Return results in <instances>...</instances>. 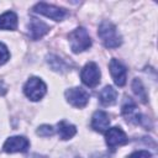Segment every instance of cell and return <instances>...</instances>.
I'll return each instance as SVG.
<instances>
[{
	"instance_id": "cell-14",
	"label": "cell",
	"mask_w": 158,
	"mask_h": 158,
	"mask_svg": "<svg viewBox=\"0 0 158 158\" xmlns=\"http://www.w3.org/2000/svg\"><path fill=\"white\" fill-rule=\"evenodd\" d=\"M117 99V91L111 85H106L99 94V100L104 106L114 105Z\"/></svg>"
},
{
	"instance_id": "cell-10",
	"label": "cell",
	"mask_w": 158,
	"mask_h": 158,
	"mask_svg": "<svg viewBox=\"0 0 158 158\" xmlns=\"http://www.w3.org/2000/svg\"><path fill=\"white\" fill-rule=\"evenodd\" d=\"M109 68H110V73H111V77L114 79L115 84L118 85V86H123L126 84V79H127V69H126V67L118 59L112 58L110 60Z\"/></svg>"
},
{
	"instance_id": "cell-19",
	"label": "cell",
	"mask_w": 158,
	"mask_h": 158,
	"mask_svg": "<svg viewBox=\"0 0 158 158\" xmlns=\"http://www.w3.org/2000/svg\"><path fill=\"white\" fill-rule=\"evenodd\" d=\"M9 59H10V52L7 47L2 42H0V65L5 64Z\"/></svg>"
},
{
	"instance_id": "cell-15",
	"label": "cell",
	"mask_w": 158,
	"mask_h": 158,
	"mask_svg": "<svg viewBox=\"0 0 158 158\" xmlns=\"http://www.w3.org/2000/svg\"><path fill=\"white\" fill-rule=\"evenodd\" d=\"M57 131H58V135H59V138L63 139V141H67V139H70L75 133H77V128L74 125L67 122V121H60L58 122L57 125Z\"/></svg>"
},
{
	"instance_id": "cell-8",
	"label": "cell",
	"mask_w": 158,
	"mask_h": 158,
	"mask_svg": "<svg viewBox=\"0 0 158 158\" xmlns=\"http://www.w3.org/2000/svg\"><path fill=\"white\" fill-rule=\"evenodd\" d=\"M30 147V142L26 137L23 136H12V137H9L4 146H2V149L6 152V153H16V152H20V153H23L28 149Z\"/></svg>"
},
{
	"instance_id": "cell-16",
	"label": "cell",
	"mask_w": 158,
	"mask_h": 158,
	"mask_svg": "<svg viewBox=\"0 0 158 158\" xmlns=\"http://www.w3.org/2000/svg\"><path fill=\"white\" fill-rule=\"evenodd\" d=\"M47 63L49 64V67L54 70V72H59V73H64L69 69V65L58 56L54 54H49L47 56Z\"/></svg>"
},
{
	"instance_id": "cell-6",
	"label": "cell",
	"mask_w": 158,
	"mask_h": 158,
	"mask_svg": "<svg viewBox=\"0 0 158 158\" xmlns=\"http://www.w3.org/2000/svg\"><path fill=\"white\" fill-rule=\"evenodd\" d=\"M33 11L37 12V14H41V15H44L54 21H62L67 12L62 7H57L54 5H49V4H46V2H38L33 6Z\"/></svg>"
},
{
	"instance_id": "cell-3",
	"label": "cell",
	"mask_w": 158,
	"mask_h": 158,
	"mask_svg": "<svg viewBox=\"0 0 158 158\" xmlns=\"http://www.w3.org/2000/svg\"><path fill=\"white\" fill-rule=\"evenodd\" d=\"M46 91H47L46 84L40 78H37V77L30 78L26 81V84L23 85V93H25V95L30 100H32V101L41 100L44 96Z\"/></svg>"
},
{
	"instance_id": "cell-4",
	"label": "cell",
	"mask_w": 158,
	"mask_h": 158,
	"mask_svg": "<svg viewBox=\"0 0 158 158\" xmlns=\"http://www.w3.org/2000/svg\"><path fill=\"white\" fill-rule=\"evenodd\" d=\"M100 77H101L100 69H99L98 64L94 62L86 63L84 65V68L81 69V73H80L81 81L86 86H90V88H94L100 83Z\"/></svg>"
},
{
	"instance_id": "cell-18",
	"label": "cell",
	"mask_w": 158,
	"mask_h": 158,
	"mask_svg": "<svg viewBox=\"0 0 158 158\" xmlns=\"http://www.w3.org/2000/svg\"><path fill=\"white\" fill-rule=\"evenodd\" d=\"M54 133V128L51 125H42L37 128V135L41 137H49L53 136Z\"/></svg>"
},
{
	"instance_id": "cell-1",
	"label": "cell",
	"mask_w": 158,
	"mask_h": 158,
	"mask_svg": "<svg viewBox=\"0 0 158 158\" xmlns=\"http://www.w3.org/2000/svg\"><path fill=\"white\" fill-rule=\"evenodd\" d=\"M98 35L106 48H117L122 43V37L116 26L110 21H102L99 26Z\"/></svg>"
},
{
	"instance_id": "cell-22",
	"label": "cell",
	"mask_w": 158,
	"mask_h": 158,
	"mask_svg": "<svg viewBox=\"0 0 158 158\" xmlns=\"http://www.w3.org/2000/svg\"><path fill=\"white\" fill-rule=\"evenodd\" d=\"M27 158H48V157L47 156H43V154H38V153H32Z\"/></svg>"
},
{
	"instance_id": "cell-7",
	"label": "cell",
	"mask_w": 158,
	"mask_h": 158,
	"mask_svg": "<svg viewBox=\"0 0 158 158\" xmlns=\"http://www.w3.org/2000/svg\"><path fill=\"white\" fill-rule=\"evenodd\" d=\"M105 141L109 148L115 149L118 146H123L128 142V138L122 128L115 126L111 128H107L105 132Z\"/></svg>"
},
{
	"instance_id": "cell-11",
	"label": "cell",
	"mask_w": 158,
	"mask_h": 158,
	"mask_svg": "<svg viewBox=\"0 0 158 158\" xmlns=\"http://www.w3.org/2000/svg\"><path fill=\"white\" fill-rule=\"evenodd\" d=\"M28 36L33 40V41H37L40 38H42L46 33L49 32V26L47 23H44L43 21L38 20V19H31L30 22H28Z\"/></svg>"
},
{
	"instance_id": "cell-17",
	"label": "cell",
	"mask_w": 158,
	"mask_h": 158,
	"mask_svg": "<svg viewBox=\"0 0 158 158\" xmlns=\"http://www.w3.org/2000/svg\"><path fill=\"white\" fill-rule=\"evenodd\" d=\"M132 89L135 91V94L138 96V99L142 101V102H147V93H146V89L143 88L142 83L139 79H133L132 81Z\"/></svg>"
},
{
	"instance_id": "cell-20",
	"label": "cell",
	"mask_w": 158,
	"mask_h": 158,
	"mask_svg": "<svg viewBox=\"0 0 158 158\" xmlns=\"http://www.w3.org/2000/svg\"><path fill=\"white\" fill-rule=\"evenodd\" d=\"M127 158H152V154L148 152V151H137V152H133L131 153Z\"/></svg>"
},
{
	"instance_id": "cell-21",
	"label": "cell",
	"mask_w": 158,
	"mask_h": 158,
	"mask_svg": "<svg viewBox=\"0 0 158 158\" xmlns=\"http://www.w3.org/2000/svg\"><path fill=\"white\" fill-rule=\"evenodd\" d=\"M6 91H7L6 85L4 84V81H1V80H0V95H4Z\"/></svg>"
},
{
	"instance_id": "cell-13",
	"label": "cell",
	"mask_w": 158,
	"mask_h": 158,
	"mask_svg": "<svg viewBox=\"0 0 158 158\" xmlns=\"http://www.w3.org/2000/svg\"><path fill=\"white\" fill-rule=\"evenodd\" d=\"M17 28V15L14 11H6L0 15V30L14 31Z\"/></svg>"
},
{
	"instance_id": "cell-2",
	"label": "cell",
	"mask_w": 158,
	"mask_h": 158,
	"mask_svg": "<svg viewBox=\"0 0 158 158\" xmlns=\"http://www.w3.org/2000/svg\"><path fill=\"white\" fill-rule=\"evenodd\" d=\"M68 38L70 48L74 53H80L91 46V38L89 36V32L84 27H77L75 30H73L69 33Z\"/></svg>"
},
{
	"instance_id": "cell-23",
	"label": "cell",
	"mask_w": 158,
	"mask_h": 158,
	"mask_svg": "<svg viewBox=\"0 0 158 158\" xmlns=\"http://www.w3.org/2000/svg\"><path fill=\"white\" fill-rule=\"evenodd\" d=\"M77 158H80V157H77Z\"/></svg>"
},
{
	"instance_id": "cell-9",
	"label": "cell",
	"mask_w": 158,
	"mask_h": 158,
	"mask_svg": "<svg viewBox=\"0 0 158 158\" xmlns=\"http://www.w3.org/2000/svg\"><path fill=\"white\" fill-rule=\"evenodd\" d=\"M122 115L123 117L127 120V122H131V123H135V125H138V123H142V115L138 112V109L135 104V101L130 98H126L123 104H122Z\"/></svg>"
},
{
	"instance_id": "cell-5",
	"label": "cell",
	"mask_w": 158,
	"mask_h": 158,
	"mask_svg": "<svg viewBox=\"0 0 158 158\" xmlns=\"http://www.w3.org/2000/svg\"><path fill=\"white\" fill-rule=\"evenodd\" d=\"M65 99L67 101L74 106V107H78V109H81L84 106H86V104L89 102V93L85 90V89H81V88H70V89H67L65 93Z\"/></svg>"
},
{
	"instance_id": "cell-12",
	"label": "cell",
	"mask_w": 158,
	"mask_h": 158,
	"mask_svg": "<svg viewBox=\"0 0 158 158\" xmlns=\"http://www.w3.org/2000/svg\"><path fill=\"white\" fill-rule=\"evenodd\" d=\"M110 126V117L105 111H95L91 117V127L98 132H105Z\"/></svg>"
}]
</instances>
